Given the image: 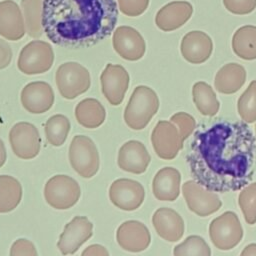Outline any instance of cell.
<instances>
[{"label":"cell","instance_id":"obj_1","mask_svg":"<svg viewBox=\"0 0 256 256\" xmlns=\"http://www.w3.org/2000/svg\"><path fill=\"white\" fill-rule=\"evenodd\" d=\"M255 140L245 123L218 122L198 131L187 162L198 183L214 192L236 191L253 175Z\"/></svg>","mask_w":256,"mask_h":256},{"label":"cell","instance_id":"obj_2","mask_svg":"<svg viewBox=\"0 0 256 256\" xmlns=\"http://www.w3.org/2000/svg\"><path fill=\"white\" fill-rule=\"evenodd\" d=\"M115 0H44L42 26L54 44L81 48L110 36L118 20Z\"/></svg>","mask_w":256,"mask_h":256},{"label":"cell","instance_id":"obj_3","mask_svg":"<svg viewBox=\"0 0 256 256\" xmlns=\"http://www.w3.org/2000/svg\"><path fill=\"white\" fill-rule=\"evenodd\" d=\"M159 108V99L148 86H137L131 94L124 111V120L133 130L145 128Z\"/></svg>","mask_w":256,"mask_h":256},{"label":"cell","instance_id":"obj_4","mask_svg":"<svg viewBox=\"0 0 256 256\" xmlns=\"http://www.w3.org/2000/svg\"><path fill=\"white\" fill-rule=\"evenodd\" d=\"M55 81L61 96L68 100L85 93L91 85L89 71L77 62L61 64L56 71Z\"/></svg>","mask_w":256,"mask_h":256},{"label":"cell","instance_id":"obj_5","mask_svg":"<svg viewBox=\"0 0 256 256\" xmlns=\"http://www.w3.org/2000/svg\"><path fill=\"white\" fill-rule=\"evenodd\" d=\"M69 161L74 171L81 177H93L98 172L100 160L92 139L85 135L74 136L69 147Z\"/></svg>","mask_w":256,"mask_h":256},{"label":"cell","instance_id":"obj_6","mask_svg":"<svg viewBox=\"0 0 256 256\" xmlns=\"http://www.w3.org/2000/svg\"><path fill=\"white\" fill-rule=\"evenodd\" d=\"M53 62L52 46L42 40H33L20 51L17 67L26 75H36L47 72L52 67Z\"/></svg>","mask_w":256,"mask_h":256},{"label":"cell","instance_id":"obj_7","mask_svg":"<svg viewBox=\"0 0 256 256\" xmlns=\"http://www.w3.org/2000/svg\"><path fill=\"white\" fill-rule=\"evenodd\" d=\"M80 186L76 180L67 175H55L50 178L44 187L46 202L58 210H67L73 207L80 198Z\"/></svg>","mask_w":256,"mask_h":256},{"label":"cell","instance_id":"obj_8","mask_svg":"<svg viewBox=\"0 0 256 256\" xmlns=\"http://www.w3.org/2000/svg\"><path fill=\"white\" fill-rule=\"evenodd\" d=\"M209 235L213 245L220 250H230L237 246L243 237V228L237 214L226 211L213 219Z\"/></svg>","mask_w":256,"mask_h":256},{"label":"cell","instance_id":"obj_9","mask_svg":"<svg viewBox=\"0 0 256 256\" xmlns=\"http://www.w3.org/2000/svg\"><path fill=\"white\" fill-rule=\"evenodd\" d=\"M151 142L157 156L164 160L174 159L183 147L179 129L172 121H159L152 131Z\"/></svg>","mask_w":256,"mask_h":256},{"label":"cell","instance_id":"obj_10","mask_svg":"<svg viewBox=\"0 0 256 256\" xmlns=\"http://www.w3.org/2000/svg\"><path fill=\"white\" fill-rule=\"evenodd\" d=\"M182 192L189 210L198 216L213 214L222 206L219 196L197 181H186L182 186Z\"/></svg>","mask_w":256,"mask_h":256},{"label":"cell","instance_id":"obj_11","mask_svg":"<svg viewBox=\"0 0 256 256\" xmlns=\"http://www.w3.org/2000/svg\"><path fill=\"white\" fill-rule=\"evenodd\" d=\"M9 142L14 154L21 159H33L39 154L41 138L38 129L32 123H16L10 129Z\"/></svg>","mask_w":256,"mask_h":256},{"label":"cell","instance_id":"obj_12","mask_svg":"<svg viewBox=\"0 0 256 256\" xmlns=\"http://www.w3.org/2000/svg\"><path fill=\"white\" fill-rule=\"evenodd\" d=\"M145 197V191L138 181L120 178L115 180L109 189V198L113 205L124 211L138 209Z\"/></svg>","mask_w":256,"mask_h":256},{"label":"cell","instance_id":"obj_13","mask_svg":"<svg viewBox=\"0 0 256 256\" xmlns=\"http://www.w3.org/2000/svg\"><path fill=\"white\" fill-rule=\"evenodd\" d=\"M102 93L106 100L113 106L122 103L129 86L127 70L117 64L108 63L100 76Z\"/></svg>","mask_w":256,"mask_h":256},{"label":"cell","instance_id":"obj_14","mask_svg":"<svg viewBox=\"0 0 256 256\" xmlns=\"http://www.w3.org/2000/svg\"><path fill=\"white\" fill-rule=\"evenodd\" d=\"M93 234V224L85 216H75L64 227L57 248L63 255L74 254Z\"/></svg>","mask_w":256,"mask_h":256},{"label":"cell","instance_id":"obj_15","mask_svg":"<svg viewBox=\"0 0 256 256\" xmlns=\"http://www.w3.org/2000/svg\"><path fill=\"white\" fill-rule=\"evenodd\" d=\"M112 44L116 53L128 61L141 59L146 51L144 38L135 28L130 26L117 27L113 33Z\"/></svg>","mask_w":256,"mask_h":256},{"label":"cell","instance_id":"obj_16","mask_svg":"<svg viewBox=\"0 0 256 256\" xmlns=\"http://www.w3.org/2000/svg\"><path fill=\"white\" fill-rule=\"evenodd\" d=\"M116 240L124 250L136 253L148 248L151 242V236L148 228L142 222L128 220L118 227Z\"/></svg>","mask_w":256,"mask_h":256},{"label":"cell","instance_id":"obj_17","mask_svg":"<svg viewBox=\"0 0 256 256\" xmlns=\"http://www.w3.org/2000/svg\"><path fill=\"white\" fill-rule=\"evenodd\" d=\"M21 103L28 112L42 114L53 106V89L44 81L30 82L21 91Z\"/></svg>","mask_w":256,"mask_h":256},{"label":"cell","instance_id":"obj_18","mask_svg":"<svg viewBox=\"0 0 256 256\" xmlns=\"http://www.w3.org/2000/svg\"><path fill=\"white\" fill-rule=\"evenodd\" d=\"M180 50L186 61L192 64H201L211 56L213 42L207 33L194 30L184 35L181 40Z\"/></svg>","mask_w":256,"mask_h":256},{"label":"cell","instance_id":"obj_19","mask_svg":"<svg viewBox=\"0 0 256 256\" xmlns=\"http://www.w3.org/2000/svg\"><path fill=\"white\" fill-rule=\"evenodd\" d=\"M193 6L188 1H172L159 9L155 16L156 26L165 32L183 26L192 16Z\"/></svg>","mask_w":256,"mask_h":256},{"label":"cell","instance_id":"obj_20","mask_svg":"<svg viewBox=\"0 0 256 256\" xmlns=\"http://www.w3.org/2000/svg\"><path fill=\"white\" fill-rule=\"evenodd\" d=\"M150 161L151 156L145 145L140 141H127L119 149L118 166L126 172L142 174L146 171Z\"/></svg>","mask_w":256,"mask_h":256},{"label":"cell","instance_id":"obj_21","mask_svg":"<svg viewBox=\"0 0 256 256\" xmlns=\"http://www.w3.org/2000/svg\"><path fill=\"white\" fill-rule=\"evenodd\" d=\"M26 32L24 16L12 0L0 2V35L7 40H20Z\"/></svg>","mask_w":256,"mask_h":256},{"label":"cell","instance_id":"obj_22","mask_svg":"<svg viewBox=\"0 0 256 256\" xmlns=\"http://www.w3.org/2000/svg\"><path fill=\"white\" fill-rule=\"evenodd\" d=\"M157 234L166 241L176 242L184 234V221L175 210L167 207L157 209L152 217Z\"/></svg>","mask_w":256,"mask_h":256},{"label":"cell","instance_id":"obj_23","mask_svg":"<svg viewBox=\"0 0 256 256\" xmlns=\"http://www.w3.org/2000/svg\"><path fill=\"white\" fill-rule=\"evenodd\" d=\"M180 172L173 167L160 169L153 178L152 190L160 201H174L180 193Z\"/></svg>","mask_w":256,"mask_h":256},{"label":"cell","instance_id":"obj_24","mask_svg":"<svg viewBox=\"0 0 256 256\" xmlns=\"http://www.w3.org/2000/svg\"><path fill=\"white\" fill-rule=\"evenodd\" d=\"M246 81V70L238 63H228L219 69L215 76L214 85L222 94L237 92Z\"/></svg>","mask_w":256,"mask_h":256},{"label":"cell","instance_id":"obj_25","mask_svg":"<svg viewBox=\"0 0 256 256\" xmlns=\"http://www.w3.org/2000/svg\"><path fill=\"white\" fill-rule=\"evenodd\" d=\"M75 117L81 126L88 129H95L105 121L106 111L97 99L86 98L76 105Z\"/></svg>","mask_w":256,"mask_h":256},{"label":"cell","instance_id":"obj_26","mask_svg":"<svg viewBox=\"0 0 256 256\" xmlns=\"http://www.w3.org/2000/svg\"><path fill=\"white\" fill-rule=\"evenodd\" d=\"M232 49L241 59H256V26L244 25L238 28L232 37Z\"/></svg>","mask_w":256,"mask_h":256},{"label":"cell","instance_id":"obj_27","mask_svg":"<svg viewBox=\"0 0 256 256\" xmlns=\"http://www.w3.org/2000/svg\"><path fill=\"white\" fill-rule=\"evenodd\" d=\"M192 96L195 106L202 115L214 116L218 113L220 103L213 88L206 82H196L192 88Z\"/></svg>","mask_w":256,"mask_h":256},{"label":"cell","instance_id":"obj_28","mask_svg":"<svg viewBox=\"0 0 256 256\" xmlns=\"http://www.w3.org/2000/svg\"><path fill=\"white\" fill-rule=\"evenodd\" d=\"M22 199L20 182L9 175H0V213L14 210Z\"/></svg>","mask_w":256,"mask_h":256},{"label":"cell","instance_id":"obj_29","mask_svg":"<svg viewBox=\"0 0 256 256\" xmlns=\"http://www.w3.org/2000/svg\"><path fill=\"white\" fill-rule=\"evenodd\" d=\"M44 0H22L21 8L24 16L25 27L28 35L33 38L42 36V9Z\"/></svg>","mask_w":256,"mask_h":256},{"label":"cell","instance_id":"obj_30","mask_svg":"<svg viewBox=\"0 0 256 256\" xmlns=\"http://www.w3.org/2000/svg\"><path fill=\"white\" fill-rule=\"evenodd\" d=\"M70 131L69 119L62 115L56 114L51 116L45 123V135L47 141L55 147L64 144Z\"/></svg>","mask_w":256,"mask_h":256},{"label":"cell","instance_id":"obj_31","mask_svg":"<svg viewBox=\"0 0 256 256\" xmlns=\"http://www.w3.org/2000/svg\"><path fill=\"white\" fill-rule=\"evenodd\" d=\"M237 110L242 120L246 123L256 121V80L252 81L239 97Z\"/></svg>","mask_w":256,"mask_h":256},{"label":"cell","instance_id":"obj_32","mask_svg":"<svg viewBox=\"0 0 256 256\" xmlns=\"http://www.w3.org/2000/svg\"><path fill=\"white\" fill-rule=\"evenodd\" d=\"M173 254L175 256H210L211 250L202 237L191 235L174 247Z\"/></svg>","mask_w":256,"mask_h":256},{"label":"cell","instance_id":"obj_33","mask_svg":"<svg viewBox=\"0 0 256 256\" xmlns=\"http://www.w3.org/2000/svg\"><path fill=\"white\" fill-rule=\"evenodd\" d=\"M238 204L243 212L245 221L253 225L256 222V183L246 186L240 192Z\"/></svg>","mask_w":256,"mask_h":256},{"label":"cell","instance_id":"obj_34","mask_svg":"<svg viewBox=\"0 0 256 256\" xmlns=\"http://www.w3.org/2000/svg\"><path fill=\"white\" fill-rule=\"evenodd\" d=\"M170 121H172L178 127L183 141L191 135V133L196 127L195 119L190 114L185 112L175 113L171 116Z\"/></svg>","mask_w":256,"mask_h":256},{"label":"cell","instance_id":"obj_35","mask_svg":"<svg viewBox=\"0 0 256 256\" xmlns=\"http://www.w3.org/2000/svg\"><path fill=\"white\" fill-rule=\"evenodd\" d=\"M150 0H117L120 12L129 17H137L143 14L149 6Z\"/></svg>","mask_w":256,"mask_h":256},{"label":"cell","instance_id":"obj_36","mask_svg":"<svg viewBox=\"0 0 256 256\" xmlns=\"http://www.w3.org/2000/svg\"><path fill=\"white\" fill-rule=\"evenodd\" d=\"M224 7L236 15H246L256 8V0H222Z\"/></svg>","mask_w":256,"mask_h":256},{"label":"cell","instance_id":"obj_37","mask_svg":"<svg viewBox=\"0 0 256 256\" xmlns=\"http://www.w3.org/2000/svg\"><path fill=\"white\" fill-rule=\"evenodd\" d=\"M11 256H36L37 251L34 244L27 239H17L11 246Z\"/></svg>","mask_w":256,"mask_h":256},{"label":"cell","instance_id":"obj_38","mask_svg":"<svg viewBox=\"0 0 256 256\" xmlns=\"http://www.w3.org/2000/svg\"><path fill=\"white\" fill-rule=\"evenodd\" d=\"M12 59V49L3 39H0V70L6 68Z\"/></svg>","mask_w":256,"mask_h":256},{"label":"cell","instance_id":"obj_39","mask_svg":"<svg viewBox=\"0 0 256 256\" xmlns=\"http://www.w3.org/2000/svg\"><path fill=\"white\" fill-rule=\"evenodd\" d=\"M82 256H108L109 252L106 248L99 244H93L88 246L82 253Z\"/></svg>","mask_w":256,"mask_h":256},{"label":"cell","instance_id":"obj_40","mask_svg":"<svg viewBox=\"0 0 256 256\" xmlns=\"http://www.w3.org/2000/svg\"><path fill=\"white\" fill-rule=\"evenodd\" d=\"M242 256H256V244L252 243L247 245L241 252Z\"/></svg>","mask_w":256,"mask_h":256},{"label":"cell","instance_id":"obj_41","mask_svg":"<svg viewBox=\"0 0 256 256\" xmlns=\"http://www.w3.org/2000/svg\"><path fill=\"white\" fill-rule=\"evenodd\" d=\"M6 157H7L6 148H5V145H4L3 141L0 139V168L5 164Z\"/></svg>","mask_w":256,"mask_h":256},{"label":"cell","instance_id":"obj_42","mask_svg":"<svg viewBox=\"0 0 256 256\" xmlns=\"http://www.w3.org/2000/svg\"><path fill=\"white\" fill-rule=\"evenodd\" d=\"M255 131H256V126H255Z\"/></svg>","mask_w":256,"mask_h":256}]
</instances>
